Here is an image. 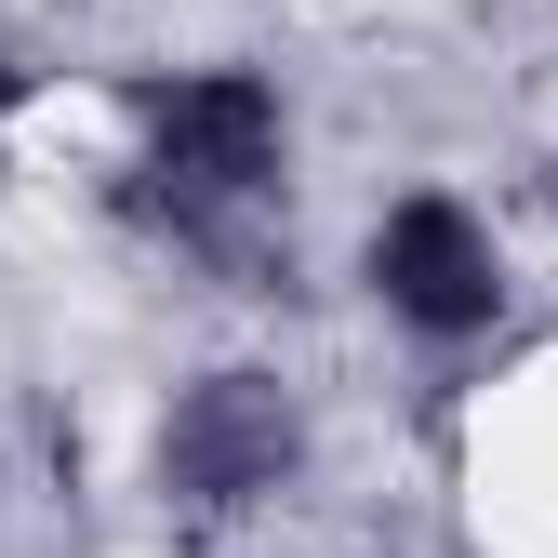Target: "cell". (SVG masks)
<instances>
[{
  "mask_svg": "<svg viewBox=\"0 0 558 558\" xmlns=\"http://www.w3.org/2000/svg\"><path fill=\"white\" fill-rule=\"evenodd\" d=\"M133 120H147V186L186 240H214V214L279 186V94L253 66H173V81H133Z\"/></svg>",
  "mask_w": 558,
  "mask_h": 558,
  "instance_id": "6da1fadb",
  "label": "cell"
},
{
  "mask_svg": "<svg viewBox=\"0 0 558 558\" xmlns=\"http://www.w3.org/2000/svg\"><path fill=\"white\" fill-rule=\"evenodd\" d=\"M373 293H386V319H412L426 345H465V332H493L506 319V253H493V227L465 214V199H399V214L373 227Z\"/></svg>",
  "mask_w": 558,
  "mask_h": 558,
  "instance_id": "7a4b0ae2",
  "label": "cell"
},
{
  "mask_svg": "<svg viewBox=\"0 0 558 558\" xmlns=\"http://www.w3.org/2000/svg\"><path fill=\"white\" fill-rule=\"evenodd\" d=\"M160 478L186 506H253L293 478V399H279L266 373H214V386H186L173 399V426H160Z\"/></svg>",
  "mask_w": 558,
  "mask_h": 558,
  "instance_id": "3957f363",
  "label": "cell"
}]
</instances>
